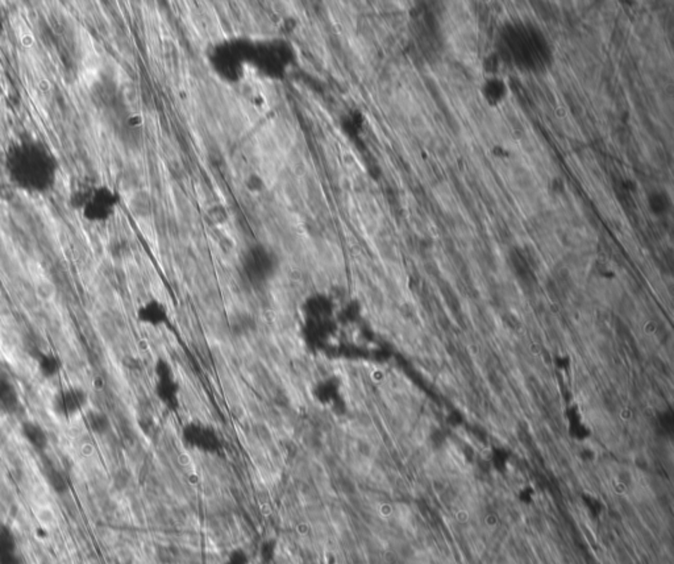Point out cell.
Returning a JSON list of instances; mask_svg holds the SVG:
<instances>
[{
	"instance_id": "cell-1",
	"label": "cell",
	"mask_w": 674,
	"mask_h": 564,
	"mask_svg": "<svg viewBox=\"0 0 674 564\" xmlns=\"http://www.w3.org/2000/svg\"><path fill=\"white\" fill-rule=\"evenodd\" d=\"M10 171L23 188L41 190L51 181L53 165L40 148L20 147L11 154Z\"/></svg>"
},
{
	"instance_id": "cell-2",
	"label": "cell",
	"mask_w": 674,
	"mask_h": 564,
	"mask_svg": "<svg viewBox=\"0 0 674 564\" xmlns=\"http://www.w3.org/2000/svg\"><path fill=\"white\" fill-rule=\"evenodd\" d=\"M253 41L231 39L215 45L208 61L213 71L227 82H239L251 68Z\"/></svg>"
},
{
	"instance_id": "cell-3",
	"label": "cell",
	"mask_w": 674,
	"mask_h": 564,
	"mask_svg": "<svg viewBox=\"0 0 674 564\" xmlns=\"http://www.w3.org/2000/svg\"><path fill=\"white\" fill-rule=\"evenodd\" d=\"M294 62V51L287 41L280 39L253 41L251 68L263 77L280 81L286 77Z\"/></svg>"
},
{
	"instance_id": "cell-4",
	"label": "cell",
	"mask_w": 674,
	"mask_h": 564,
	"mask_svg": "<svg viewBox=\"0 0 674 564\" xmlns=\"http://www.w3.org/2000/svg\"><path fill=\"white\" fill-rule=\"evenodd\" d=\"M303 329L306 341L311 344H324L333 335L336 310L333 300L327 294H312L302 305Z\"/></svg>"
},
{
	"instance_id": "cell-5",
	"label": "cell",
	"mask_w": 674,
	"mask_h": 564,
	"mask_svg": "<svg viewBox=\"0 0 674 564\" xmlns=\"http://www.w3.org/2000/svg\"><path fill=\"white\" fill-rule=\"evenodd\" d=\"M119 201L120 198L116 192L106 186H101L87 195L82 207L83 216L90 222H106L116 212Z\"/></svg>"
},
{
	"instance_id": "cell-6",
	"label": "cell",
	"mask_w": 674,
	"mask_h": 564,
	"mask_svg": "<svg viewBox=\"0 0 674 564\" xmlns=\"http://www.w3.org/2000/svg\"><path fill=\"white\" fill-rule=\"evenodd\" d=\"M90 400L87 391L78 385L61 388L51 397V410L60 418L69 419L81 414Z\"/></svg>"
},
{
	"instance_id": "cell-7",
	"label": "cell",
	"mask_w": 674,
	"mask_h": 564,
	"mask_svg": "<svg viewBox=\"0 0 674 564\" xmlns=\"http://www.w3.org/2000/svg\"><path fill=\"white\" fill-rule=\"evenodd\" d=\"M154 379H156L154 392L156 396L161 400V403L165 405H173L177 403L178 394H180V385L177 383V377L171 371L169 364L160 360L156 365Z\"/></svg>"
},
{
	"instance_id": "cell-8",
	"label": "cell",
	"mask_w": 674,
	"mask_h": 564,
	"mask_svg": "<svg viewBox=\"0 0 674 564\" xmlns=\"http://www.w3.org/2000/svg\"><path fill=\"white\" fill-rule=\"evenodd\" d=\"M136 318L141 324L158 330L170 322V312L161 300L149 298L137 307Z\"/></svg>"
},
{
	"instance_id": "cell-9",
	"label": "cell",
	"mask_w": 674,
	"mask_h": 564,
	"mask_svg": "<svg viewBox=\"0 0 674 564\" xmlns=\"http://www.w3.org/2000/svg\"><path fill=\"white\" fill-rule=\"evenodd\" d=\"M313 397L322 403L323 406H333L339 400H342V383L332 376L324 377L313 388Z\"/></svg>"
},
{
	"instance_id": "cell-10",
	"label": "cell",
	"mask_w": 674,
	"mask_h": 564,
	"mask_svg": "<svg viewBox=\"0 0 674 564\" xmlns=\"http://www.w3.org/2000/svg\"><path fill=\"white\" fill-rule=\"evenodd\" d=\"M20 433L24 441L39 453H44L49 446V435L44 426L36 421H24L21 423Z\"/></svg>"
},
{
	"instance_id": "cell-11",
	"label": "cell",
	"mask_w": 674,
	"mask_h": 564,
	"mask_svg": "<svg viewBox=\"0 0 674 564\" xmlns=\"http://www.w3.org/2000/svg\"><path fill=\"white\" fill-rule=\"evenodd\" d=\"M20 407V396L16 386L7 377L0 376V410L15 414Z\"/></svg>"
},
{
	"instance_id": "cell-12",
	"label": "cell",
	"mask_w": 674,
	"mask_h": 564,
	"mask_svg": "<svg viewBox=\"0 0 674 564\" xmlns=\"http://www.w3.org/2000/svg\"><path fill=\"white\" fill-rule=\"evenodd\" d=\"M35 360L37 364V371L45 380L56 379L62 372L63 363L57 353L42 351Z\"/></svg>"
},
{
	"instance_id": "cell-13",
	"label": "cell",
	"mask_w": 674,
	"mask_h": 564,
	"mask_svg": "<svg viewBox=\"0 0 674 564\" xmlns=\"http://www.w3.org/2000/svg\"><path fill=\"white\" fill-rule=\"evenodd\" d=\"M45 480H46L49 488H51L54 494H68L69 489H70L69 477L66 476V474H65L62 470L54 467V465L46 467V470H45Z\"/></svg>"
},
{
	"instance_id": "cell-14",
	"label": "cell",
	"mask_w": 674,
	"mask_h": 564,
	"mask_svg": "<svg viewBox=\"0 0 674 564\" xmlns=\"http://www.w3.org/2000/svg\"><path fill=\"white\" fill-rule=\"evenodd\" d=\"M86 424L91 433L95 435H104L111 429V421L108 415L101 410H90L86 414Z\"/></svg>"
},
{
	"instance_id": "cell-15",
	"label": "cell",
	"mask_w": 674,
	"mask_h": 564,
	"mask_svg": "<svg viewBox=\"0 0 674 564\" xmlns=\"http://www.w3.org/2000/svg\"><path fill=\"white\" fill-rule=\"evenodd\" d=\"M13 553H18L16 537L8 525L0 522V563Z\"/></svg>"
}]
</instances>
